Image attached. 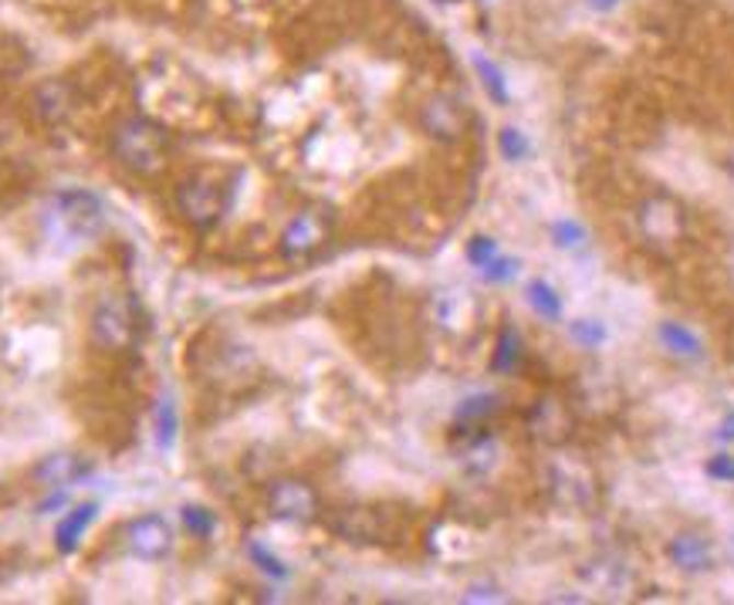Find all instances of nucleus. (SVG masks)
<instances>
[{"mask_svg": "<svg viewBox=\"0 0 734 605\" xmlns=\"http://www.w3.org/2000/svg\"><path fill=\"white\" fill-rule=\"evenodd\" d=\"M42 227H45V233L55 240V244L65 248V251L85 248L105 230V204L89 190L55 193L48 199V207H45Z\"/></svg>", "mask_w": 734, "mask_h": 605, "instance_id": "obj_1", "label": "nucleus"}, {"mask_svg": "<svg viewBox=\"0 0 734 605\" xmlns=\"http://www.w3.org/2000/svg\"><path fill=\"white\" fill-rule=\"evenodd\" d=\"M112 146L115 156L139 176L160 173L167 163V133L157 123H149V118H129V123H123L115 129Z\"/></svg>", "mask_w": 734, "mask_h": 605, "instance_id": "obj_2", "label": "nucleus"}, {"mask_svg": "<svg viewBox=\"0 0 734 605\" xmlns=\"http://www.w3.org/2000/svg\"><path fill=\"white\" fill-rule=\"evenodd\" d=\"M636 227L640 237L653 251H674L687 237V210L677 204L670 193H650L636 207Z\"/></svg>", "mask_w": 734, "mask_h": 605, "instance_id": "obj_3", "label": "nucleus"}, {"mask_svg": "<svg viewBox=\"0 0 734 605\" xmlns=\"http://www.w3.org/2000/svg\"><path fill=\"white\" fill-rule=\"evenodd\" d=\"M267 507H272L278 521L305 524V521H316L319 514V494L312 483H305L298 477L275 480L272 488H267Z\"/></svg>", "mask_w": 734, "mask_h": 605, "instance_id": "obj_4", "label": "nucleus"}, {"mask_svg": "<svg viewBox=\"0 0 734 605\" xmlns=\"http://www.w3.org/2000/svg\"><path fill=\"white\" fill-rule=\"evenodd\" d=\"M136 335L129 298H105L92 315V339L105 349H126Z\"/></svg>", "mask_w": 734, "mask_h": 605, "instance_id": "obj_5", "label": "nucleus"}, {"mask_svg": "<svg viewBox=\"0 0 734 605\" xmlns=\"http://www.w3.org/2000/svg\"><path fill=\"white\" fill-rule=\"evenodd\" d=\"M176 199H180V210L186 214V220L197 224V227H210L223 214V190L210 176H193V180H186L180 186Z\"/></svg>", "mask_w": 734, "mask_h": 605, "instance_id": "obj_6", "label": "nucleus"}, {"mask_svg": "<svg viewBox=\"0 0 734 605\" xmlns=\"http://www.w3.org/2000/svg\"><path fill=\"white\" fill-rule=\"evenodd\" d=\"M552 491H555L559 504H565V507H586L596 494V480H593L589 467H583L578 460L575 464L565 460V464L552 467Z\"/></svg>", "mask_w": 734, "mask_h": 605, "instance_id": "obj_7", "label": "nucleus"}, {"mask_svg": "<svg viewBox=\"0 0 734 605\" xmlns=\"http://www.w3.org/2000/svg\"><path fill=\"white\" fill-rule=\"evenodd\" d=\"M667 558H670L674 569H680L687 575H701V572H711L714 569V548L698 532H680V535H674L670 545H667Z\"/></svg>", "mask_w": 734, "mask_h": 605, "instance_id": "obj_8", "label": "nucleus"}, {"mask_svg": "<svg viewBox=\"0 0 734 605\" xmlns=\"http://www.w3.org/2000/svg\"><path fill=\"white\" fill-rule=\"evenodd\" d=\"M325 233H329V220L316 210H305L285 227L282 251H285V258H305L322 244Z\"/></svg>", "mask_w": 734, "mask_h": 605, "instance_id": "obj_9", "label": "nucleus"}, {"mask_svg": "<svg viewBox=\"0 0 734 605\" xmlns=\"http://www.w3.org/2000/svg\"><path fill=\"white\" fill-rule=\"evenodd\" d=\"M173 548V532L170 524L157 514H146L129 524V551L139 558H163Z\"/></svg>", "mask_w": 734, "mask_h": 605, "instance_id": "obj_10", "label": "nucleus"}, {"mask_svg": "<svg viewBox=\"0 0 734 605\" xmlns=\"http://www.w3.org/2000/svg\"><path fill=\"white\" fill-rule=\"evenodd\" d=\"M528 426H531V433L538 440L562 443L572 433V413H569L565 402H559V399H538L531 416H528Z\"/></svg>", "mask_w": 734, "mask_h": 605, "instance_id": "obj_11", "label": "nucleus"}, {"mask_svg": "<svg viewBox=\"0 0 734 605\" xmlns=\"http://www.w3.org/2000/svg\"><path fill=\"white\" fill-rule=\"evenodd\" d=\"M423 123L434 136L454 139L468 126V109H463L454 95H437L434 102H427V112H423Z\"/></svg>", "mask_w": 734, "mask_h": 605, "instance_id": "obj_12", "label": "nucleus"}, {"mask_svg": "<svg viewBox=\"0 0 734 605\" xmlns=\"http://www.w3.org/2000/svg\"><path fill=\"white\" fill-rule=\"evenodd\" d=\"M656 342L664 345V352H670L674 358H684V362H701L704 358V342L701 335L680 326V321H661L656 326Z\"/></svg>", "mask_w": 734, "mask_h": 605, "instance_id": "obj_13", "label": "nucleus"}, {"mask_svg": "<svg viewBox=\"0 0 734 605\" xmlns=\"http://www.w3.org/2000/svg\"><path fill=\"white\" fill-rule=\"evenodd\" d=\"M95 504H82V507H74L61 524H58V532H55V545H58V551L61 555H71L74 548H79V541H82V535L89 532V524L95 521Z\"/></svg>", "mask_w": 734, "mask_h": 605, "instance_id": "obj_14", "label": "nucleus"}, {"mask_svg": "<svg viewBox=\"0 0 734 605\" xmlns=\"http://www.w3.org/2000/svg\"><path fill=\"white\" fill-rule=\"evenodd\" d=\"M521 355H525V339H521V332L512 329V326H505V329H501V335H497L494 355H491V369L501 373V376H508V373L518 369Z\"/></svg>", "mask_w": 734, "mask_h": 605, "instance_id": "obj_15", "label": "nucleus"}, {"mask_svg": "<svg viewBox=\"0 0 734 605\" xmlns=\"http://www.w3.org/2000/svg\"><path fill=\"white\" fill-rule=\"evenodd\" d=\"M525 298H528V305H531V311L538 315V318H546V321H559L562 318V311H565V305H562V295L549 285V281H542V277H535V281H528V288H525Z\"/></svg>", "mask_w": 734, "mask_h": 605, "instance_id": "obj_16", "label": "nucleus"}, {"mask_svg": "<svg viewBox=\"0 0 734 605\" xmlns=\"http://www.w3.org/2000/svg\"><path fill=\"white\" fill-rule=\"evenodd\" d=\"M92 467L74 460V457H51L45 460L42 467H37V477H42L45 483H51V488H68V483H74L79 477H85Z\"/></svg>", "mask_w": 734, "mask_h": 605, "instance_id": "obj_17", "label": "nucleus"}, {"mask_svg": "<svg viewBox=\"0 0 734 605\" xmlns=\"http://www.w3.org/2000/svg\"><path fill=\"white\" fill-rule=\"evenodd\" d=\"M71 109V89L65 82H48L37 89V112L45 115V123H61Z\"/></svg>", "mask_w": 734, "mask_h": 605, "instance_id": "obj_18", "label": "nucleus"}, {"mask_svg": "<svg viewBox=\"0 0 734 605\" xmlns=\"http://www.w3.org/2000/svg\"><path fill=\"white\" fill-rule=\"evenodd\" d=\"M583 579L596 589H623L630 582V572L627 564L612 561V558H599V561H589L583 569Z\"/></svg>", "mask_w": 734, "mask_h": 605, "instance_id": "obj_19", "label": "nucleus"}, {"mask_svg": "<svg viewBox=\"0 0 734 605\" xmlns=\"http://www.w3.org/2000/svg\"><path fill=\"white\" fill-rule=\"evenodd\" d=\"M176 436H180L176 399L173 396H163L160 407H157V443H160V450H173L176 447Z\"/></svg>", "mask_w": 734, "mask_h": 605, "instance_id": "obj_20", "label": "nucleus"}, {"mask_svg": "<svg viewBox=\"0 0 734 605\" xmlns=\"http://www.w3.org/2000/svg\"><path fill=\"white\" fill-rule=\"evenodd\" d=\"M474 68H478V75H481V82H484V92L497 102V105H508L512 102V92H508V78H505V71H501L491 58H484V55H474Z\"/></svg>", "mask_w": 734, "mask_h": 605, "instance_id": "obj_21", "label": "nucleus"}, {"mask_svg": "<svg viewBox=\"0 0 734 605\" xmlns=\"http://www.w3.org/2000/svg\"><path fill=\"white\" fill-rule=\"evenodd\" d=\"M501 410V399L497 396H491V392H478V396H471V399H463L460 407H457V423H481V420H488V416H494Z\"/></svg>", "mask_w": 734, "mask_h": 605, "instance_id": "obj_22", "label": "nucleus"}, {"mask_svg": "<svg viewBox=\"0 0 734 605\" xmlns=\"http://www.w3.org/2000/svg\"><path fill=\"white\" fill-rule=\"evenodd\" d=\"M549 233H552V244L562 251H578V248H586V240H589L586 227L578 220H555L549 227Z\"/></svg>", "mask_w": 734, "mask_h": 605, "instance_id": "obj_23", "label": "nucleus"}, {"mask_svg": "<svg viewBox=\"0 0 734 605\" xmlns=\"http://www.w3.org/2000/svg\"><path fill=\"white\" fill-rule=\"evenodd\" d=\"M569 335H572V342H578L583 349H599L606 342V329H603V321H596V318H578V321H572Z\"/></svg>", "mask_w": 734, "mask_h": 605, "instance_id": "obj_24", "label": "nucleus"}, {"mask_svg": "<svg viewBox=\"0 0 734 605\" xmlns=\"http://www.w3.org/2000/svg\"><path fill=\"white\" fill-rule=\"evenodd\" d=\"M497 149H501V156L508 159V163H521V159L528 156V139H525L521 129L505 126V129H501V136H497Z\"/></svg>", "mask_w": 734, "mask_h": 605, "instance_id": "obj_25", "label": "nucleus"}, {"mask_svg": "<svg viewBox=\"0 0 734 605\" xmlns=\"http://www.w3.org/2000/svg\"><path fill=\"white\" fill-rule=\"evenodd\" d=\"M183 528L193 535V538H210L214 535V528H217V521H214V514L210 511H204V507H183Z\"/></svg>", "mask_w": 734, "mask_h": 605, "instance_id": "obj_26", "label": "nucleus"}, {"mask_svg": "<svg viewBox=\"0 0 734 605\" xmlns=\"http://www.w3.org/2000/svg\"><path fill=\"white\" fill-rule=\"evenodd\" d=\"M501 251H497V240L494 237H484V233H478V237H471L468 240V261L478 267V271H484L494 258H497Z\"/></svg>", "mask_w": 734, "mask_h": 605, "instance_id": "obj_27", "label": "nucleus"}, {"mask_svg": "<svg viewBox=\"0 0 734 605\" xmlns=\"http://www.w3.org/2000/svg\"><path fill=\"white\" fill-rule=\"evenodd\" d=\"M251 558L257 561V569H261V572H267L272 579H288L285 561H282V558H275V555L267 551L264 545H251Z\"/></svg>", "mask_w": 734, "mask_h": 605, "instance_id": "obj_28", "label": "nucleus"}, {"mask_svg": "<svg viewBox=\"0 0 734 605\" xmlns=\"http://www.w3.org/2000/svg\"><path fill=\"white\" fill-rule=\"evenodd\" d=\"M518 267H521V264H518L515 258H501V254H497L481 274H484L488 281H494V285H505V281H512V277L518 274Z\"/></svg>", "mask_w": 734, "mask_h": 605, "instance_id": "obj_29", "label": "nucleus"}, {"mask_svg": "<svg viewBox=\"0 0 734 605\" xmlns=\"http://www.w3.org/2000/svg\"><path fill=\"white\" fill-rule=\"evenodd\" d=\"M704 473L718 483H734V454H714L704 464Z\"/></svg>", "mask_w": 734, "mask_h": 605, "instance_id": "obj_30", "label": "nucleus"}, {"mask_svg": "<svg viewBox=\"0 0 734 605\" xmlns=\"http://www.w3.org/2000/svg\"><path fill=\"white\" fill-rule=\"evenodd\" d=\"M714 440H718V443H724V447H731V450H734V413L721 420V426H718Z\"/></svg>", "mask_w": 734, "mask_h": 605, "instance_id": "obj_31", "label": "nucleus"}, {"mask_svg": "<svg viewBox=\"0 0 734 605\" xmlns=\"http://www.w3.org/2000/svg\"><path fill=\"white\" fill-rule=\"evenodd\" d=\"M586 4H589L593 11H612V8H620L623 0H586Z\"/></svg>", "mask_w": 734, "mask_h": 605, "instance_id": "obj_32", "label": "nucleus"}, {"mask_svg": "<svg viewBox=\"0 0 734 605\" xmlns=\"http://www.w3.org/2000/svg\"><path fill=\"white\" fill-rule=\"evenodd\" d=\"M727 551H731V558H734V535L727 538Z\"/></svg>", "mask_w": 734, "mask_h": 605, "instance_id": "obj_33", "label": "nucleus"}]
</instances>
